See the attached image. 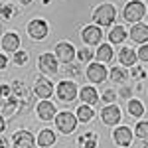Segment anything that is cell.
<instances>
[{"label":"cell","mask_w":148,"mask_h":148,"mask_svg":"<svg viewBox=\"0 0 148 148\" xmlns=\"http://www.w3.org/2000/svg\"><path fill=\"white\" fill-rule=\"evenodd\" d=\"M114 18H116V8H114L113 4H101L99 8H95V12H93V20H95V24L99 28L111 26L114 22Z\"/></svg>","instance_id":"cell-1"},{"label":"cell","mask_w":148,"mask_h":148,"mask_svg":"<svg viewBox=\"0 0 148 148\" xmlns=\"http://www.w3.org/2000/svg\"><path fill=\"white\" fill-rule=\"evenodd\" d=\"M144 14H146V8H144V4L140 2V0H130L128 4L125 6V20L130 24H138L142 18H144Z\"/></svg>","instance_id":"cell-2"},{"label":"cell","mask_w":148,"mask_h":148,"mask_svg":"<svg viewBox=\"0 0 148 148\" xmlns=\"http://www.w3.org/2000/svg\"><path fill=\"white\" fill-rule=\"evenodd\" d=\"M56 126L63 134H69V132H73L75 126H77V116L71 114L69 111H61V113L56 114Z\"/></svg>","instance_id":"cell-3"},{"label":"cell","mask_w":148,"mask_h":148,"mask_svg":"<svg viewBox=\"0 0 148 148\" xmlns=\"http://www.w3.org/2000/svg\"><path fill=\"white\" fill-rule=\"evenodd\" d=\"M38 67H40L42 73H46V75H56L57 71H59L57 56H53V53H42L40 59H38Z\"/></svg>","instance_id":"cell-4"},{"label":"cell","mask_w":148,"mask_h":148,"mask_svg":"<svg viewBox=\"0 0 148 148\" xmlns=\"http://www.w3.org/2000/svg\"><path fill=\"white\" fill-rule=\"evenodd\" d=\"M81 40L87 44V46H99L103 40V32L99 26H85L81 30Z\"/></svg>","instance_id":"cell-5"},{"label":"cell","mask_w":148,"mask_h":148,"mask_svg":"<svg viewBox=\"0 0 148 148\" xmlns=\"http://www.w3.org/2000/svg\"><path fill=\"white\" fill-rule=\"evenodd\" d=\"M57 97L63 103H71L75 97H77V87L73 81H61L57 85Z\"/></svg>","instance_id":"cell-6"},{"label":"cell","mask_w":148,"mask_h":148,"mask_svg":"<svg viewBox=\"0 0 148 148\" xmlns=\"http://www.w3.org/2000/svg\"><path fill=\"white\" fill-rule=\"evenodd\" d=\"M34 144H36V138L28 130H18L12 136V146L14 148H32Z\"/></svg>","instance_id":"cell-7"},{"label":"cell","mask_w":148,"mask_h":148,"mask_svg":"<svg viewBox=\"0 0 148 148\" xmlns=\"http://www.w3.org/2000/svg\"><path fill=\"white\" fill-rule=\"evenodd\" d=\"M56 56L61 63H71L73 57H75V47L69 42H59L56 46Z\"/></svg>","instance_id":"cell-8"},{"label":"cell","mask_w":148,"mask_h":148,"mask_svg":"<svg viewBox=\"0 0 148 148\" xmlns=\"http://www.w3.org/2000/svg\"><path fill=\"white\" fill-rule=\"evenodd\" d=\"M34 95H38L40 99H49L53 95V83L46 77H38L34 85Z\"/></svg>","instance_id":"cell-9"},{"label":"cell","mask_w":148,"mask_h":148,"mask_svg":"<svg viewBox=\"0 0 148 148\" xmlns=\"http://www.w3.org/2000/svg\"><path fill=\"white\" fill-rule=\"evenodd\" d=\"M101 121L105 123V125H109V126H113L116 125L119 121H121V109L116 107V105H107L105 109L101 111Z\"/></svg>","instance_id":"cell-10"},{"label":"cell","mask_w":148,"mask_h":148,"mask_svg":"<svg viewBox=\"0 0 148 148\" xmlns=\"http://www.w3.org/2000/svg\"><path fill=\"white\" fill-rule=\"evenodd\" d=\"M28 34L32 40H44L47 36V24L46 20H32L28 24Z\"/></svg>","instance_id":"cell-11"},{"label":"cell","mask_w":148,"mask_h":148,"mask_svg":"<svg viewBox=\"0 0 148 148\" xmlns=\"http://www.w3.org/2000/svg\"><path fill=\"white\" fill-rule=\"evenodd\" d=\"M87 79H91L93 83H103L107 79V69H105V65L101 61L99 63H91L87 67Z\"/></svg>","instance_id":"cell-12"},{"label":"cell","mask_w":148,"mask_h":148,"mask_svg":"<svg viewBox=\"0 0 148 148\" xmlns=\"http://www.w3.org/2000/svg\"><path fill=\"white\" fill-rule=\"evenodd\" d=\"M113 140L119 146H128L132 142V130L128 126H119V128H114V132H113Z\"/></svg>","instance_id":"cell-13"},{"label":"cell","mask_w":148,"mask_h":148,"mask_svg":"<svg viewBox=\"0 0 148 148\" xmlns=\"http://www.w3.org/2000/svg\"><path fill=\"white\" fill-rule=\"evenodd\" d=\"M57 114V109L53 107V103H49L47 99H44L42 103H38V116L42 121H51Z\"/></svg>","instance_id":"cell-14"},{"label":"cell","mask_w":148,"mask_h":148,"mask_svg":"<svg viewBox=\"0 0 148 148\" xmlns=\"http://www.w3.org/2000/svg\"><path fill=\"white\" fill-rule=\"evenodd\" d=\"M130 40L134 44H144L148 42V26L146 24H132V30H130Z\"/></svg>","instance_id":"cell-15"},{"label":"cell","mask_w":148,"mask_h":148,"mask_svg":"<svg viewBox=\"0 0 148 148\" xmlns=\"http://www.w3.org/2000/svg\"><path fill=\"white\" fill-rule=\"evenodd\" d=\"M136 59H138V56L134 53L132 47H123L121 53H119V61H121L125 67H132V65H136Z\"/></svg>","instance_id":"cell-16"},{"label":"cell","mask_w":148,"mask_h":148,"mask_svg":"<svg viewBox=\"0 0 148 148\" xmlns=\"http://www.w3.org/2000/svg\"><path fill=\"white\" fill-rule=\"evenodd\" d=\"M18 47H20V38H18V34L8 32V34L2 38V49L4 51H18Z\"/></svg>","instance_id":"cell-17"},{"label":"cell","mask_w":148,"mask_h":148,"mask_svg":"<svg viewBox=\"0 0 148 148\" xmlns=\"http://www.w3.org/2000/svg\"><path fill=\"white\" fill-rule=\"evenodd\" d=\"M18 107H20V99L14 95V97H6V101L2 105V114H6V116H14L16 111H18Z\"/></svg>","instance_id":"cell-18"},{"label":"cell","mask_w":148,"mask_h":148,"mask_svg":"<svg viewBox=\"0 0 148 148\" xmlns=\"http://www.w3.org/2000/svg\"><path fill=\"white\" fill-rule=\"evenodd\" d=\"M56 134H53V130H49V128H44L40 134H38V146H53L56 144Z\"/></svg>","instance_id":"cell-19"},{"label":"cell","mask_w":148,"mask_h":148,"mask_svg":"<svg viewBox=\"0 0 148 148\" xmlns=\"http://www.w3.org/2000/svg\"><path fill=\"white\" fill-rule=\"evenodd\" d=\"M93 114H95V111L91 109V105H87V103H83L79 109H77V121H81V123H89L93 119Z\"/></svg>","instance_id":"cell-20"},{"label":"cell","mask_w":148,"mask_h":148,"mask_svg":"<svg viewBox=\"0 0 148 148\" xmlns=\"http://www.w3.org/2000/svg\"><path fill=\"white\" fill-rule=\"evenodd\" d=\"M79 97L83 99V103H87V105H95V103L99 101V95H97V91H95L93 87H83Z\"/></svg>","instance_id":"cell-21"},{"label":"cell","mask_w":148,"mask_h":148,"mask_svg":"<svg viewBox=\"0 0 148 148\" xmlns=\"http://www.w3.org/2000/svg\"><path fill=\"white\" fill-rule=\"evenodd\" d=\"M126 38V30L123 26H114L113 30H111V34H109V40H111V44H123Z\"/></svg>","instance_id":"cell-22"},{"label":"cell","mask_w":148,"mask_h":148,"mask_svg":"<svg viewBox=\"0 0 148 148\" xmlns=\"http://www.w3.org/2000/svg\"><path fill=\"white\" fill-rule=\"evenodd\" d=\"M97 59H99L101 63L111 61V59H113V47L109 46V44H101V47L97 49Z\"/></svg>","instance_id":"cell-23"},{"label":"cell","mask_w":148,"mask_h":148,"mask_svg":"<svg viewBox=\"0 0 148 148\" xmlns=\"http://www.w3.org/2000/svg\"><path fill=\"white\" fill-rule=\"evenodd\" d=\"M142 113H144V105L138 101V99H130L128 101V114L130 116H142Z\"/></svg>","instance_id":"cell-24"},{"label":"cell","mask_w":148,"mask_h":148,"mask_svg":"<svg viewBox=\"0 0 148 148\" xmlns=\"http://www.w3.org/2000/svg\"><path fill=\"white\" fill-rule=\"evenodd\" d=\"M79 144L85 146V148H97V134L95 132H89V134L79 136Z\"/></svg>","instance_id":"cell-25"},{"label":"cell","mask_w":148,"mask_h":148,"mask_svg":"<svg viewBox=\"0 0 148 148\" xmlns=\"http://www.w3.org/2000/svg\"><path fill=\"white\" fill-rule=\"evenodd\" d=\"M12 93H14V95H16L18 99H24V97H28V87L24 85L22 81L16 79L14 83H12Z\"/></svg>","instance_id":"cell-26"},{"label":"cell","mask_w":148,"mask_h":148,"mask_svg":"<svg viewBox=\"0 0 148 148\" xmlns=\"http://www.w3.org/2000/svg\"><path fill=\"white\" fill-rule=\"evenodd\" d=\"M126 77H128V75H126V71L123 67H113L111 69V79H113L114 83H125Z\"/></svg>","instance_id":"cell-27"},{"label":"cell","mask_w":148,"mask_h":148,"mask_svg":"<svg viewBox=\"0 0 148 148\" xmlns=\"http://www.w3.org/2000/svg\"><path fill=\"white\" fill-rule=\"evenodd\" d=\"M0 16H2L4 20H12V18L16 16V8H14L12 4H0Z\"/></svg>","instance_id":"cell-28"},{"label":"cell","mask_w":148,"mask_h":148,"mask_svg":"<svg viewBox=\"0 0 148 148\" xmlns=\"http://www.w3.org/2000/svg\"><path fill=\"white\" fill-rule=\"evenodd\" d=\"M134 134H136L138 138H144V140L148 138V123L146 121H140V123L134 126Z\"/></svg>","instance_id":"cell-29"},{"label":"cell","mask_w":148,"mask_h":148,"mask_svg":"<svg viewBox=\"0 0 148 148\" xmlns=\"http://www.w3.org/2000/svg\"><path fill=\"white\" fill-rule=\"evenodd\" d=\"M65 73H67L71 79H77L81 75V69H79L77 63H65Z\"/></svg>","instance_id":"cell-30"},{"label":"cell","mask_w":148,"mask_h":148,"mask_svg":"<svg viewBox=\"0 0 148 148\" xmlns=\"http://www.w3.org/2000/svg\"><path fill=\"white\" fill-rule=\"evenodd\" d=\"M77 57H79V61L87 63V61H91V59H93V51L89 49V47H81L79 51H77Z\"/></svg>","instance_id":"cell-31"},{"label":"cell","mask_w":148,"mask_h":148,"mask_svg":"<svg viewBox=\"0 0 148 148\" xmlns=\"http://www.w3.org/2000/svg\"><path fill=\"white\" fill-rule=\"evenodd\" d=\"M26 61H28V51H14V63L16 65H26Z\"/></svg>","instance_id":"cell-32"},{"label":"cell","mask_w":148,"mask_h":148,"mask_svg":"<svg viewBox=\"0 0 148 148\" xmlns=\"http://www.w3.org/2000/svg\"><path fill=\"white\" fill-rule=\"evenodd\" d=\"M132 79H146V71L140 65H132Z\"/></svg>","instance_id":"cell-33"},{"label":"cell","mask_w":148,"mask_h":148,"mask_svg":"<svg viewBox=\"0 0 148 148\" xmlns=\"http://www.w3.org/2000/svg\"><path fill=\"white\" fill-rule=\"evenodd\" d=\"M101 99H103L105 103H109V105H111V103H113L114 99H116V93H114L113 89H107V91H105V93L101 95Z\"/></svg>","instance_id":"cell-34"},{"label":"cell","mask_w":148,"mask_h":148,"mask_svg":"<svg viewBox=\"0 0 148 148\" xmlns=\"http://www.w3.org/2000/svg\"><path fill=\"white\" fill-rule=\"evenodd\" d=\"M138 59H142V61H148V46H142L138 49Z\"/></svg>","instance_id":"cell-35"},{"label":"cell","mask_w":148,"mask_h":148,"mask_svg":"<svg viewBox=\"0 0 148 148\" xmlns=\"http://www.w3.org/2000/svg\"><path fill=\"white\" fill-rule=\"evenodd\" d=\"M10 93H12V87H8V85H0V95L6 99V97H10Z\"/></svg>","instance_id":"cell-36"},{"label":"cell","mask_w":148,"mask_h":148,"mask_svg":"<svg viewBox=\"0 0 148 148\" xmlns=\"http://www.w3.org/2000/svg\"><path fill=\"white\" fill-rule=\"evenodd\" d=\"M130 93H132V89H130V87H125V89H121L119 95H121L123 99H128V97H130Z\"/></svg>","instance_id":"cell-37"},{"label":"cell","mask_w":148,"mask_h":148,"mask_svg":"<svg viewBox=\"0 0 148 148\" xmlns=\"http://www.w3.org/2000/svg\"><path fill=\"white\" fill-rule=\"evenodd\" d=\"M6 63H8L6 56H4V53H0V71H2V69H6Z\"/></svg>","instance_id":"cell-38"},{"label":"cell","mask_w":148,"mask_h":148,"mask_svg":"<svg viewBox=\"0 0 148 148\" xmlns=\"http://www.w3.org/2000/svg\"><path fill=\"white\" fill-rule=\"evenodd\" d=\"M4 128H6V123H4V116H2V114H0V132H2V130H4Z\"/></svg>","instance_id":"cell-39"},{"label":"cell","mask_w":148,"mask_h":148,"mask_svg":"<svg viewBox=\"0 0 148 148\" xmlns=\"http://www.w3.org/2000/svg\"><path fill=\"white\" fill-rule=\"evenodd\" d=\"M0 148H8V142L4 138H0Z\"/></svg>","instance_id":"cell-40"},{"label":"cell","mask_w":148,"mask_h":148,"mask_svg":"<svg viewBox=\"0 0 148 148\" xmlns=\"http://www.w3.org/2000/svg\"><path fill=\"white\" fill-rule=\"evenodd\" d=\"M20 2H22L24 6H28V4H30V2H32V0H20Z\"/></svg>","instance_id":"cell-41"},{"label":"cell","mask_w":148,"mask_h":148,"mask_svg":"<svg viewBox=\"0 0 148 148\" xmlns=\"http://www.w3.org/2000/svg\"><path fill=\"white\" fill-rule=\"evenodd\" d=\"M146 140H148V138H146ZM144 148H148V142H144Z\"/></svg>","instance_id":"cell-42"}]
</instances>
